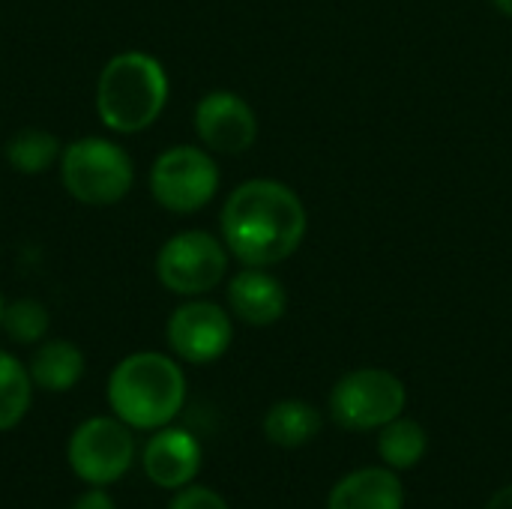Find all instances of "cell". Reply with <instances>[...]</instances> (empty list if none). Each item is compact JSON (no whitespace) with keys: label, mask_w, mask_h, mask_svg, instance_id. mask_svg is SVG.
<instances>
[{"label":"cell","mask_w":512,"mask_h":509,"mask_svg":"<svg viewBox=\"0 0 512 509\" xmlns=\"http://www.w3.org/2000/svg\"><path fill=\"white\" fill-rule=\"evenodd\" d=\"M327 509H405L402 477L387 465L357 468L330 489Z\"/></svg>","instance_id":"13"},{"label":"cell","mask_w":512,"mask_h":509,"mask_svg":"<svg viewBox=\"0 0 512 509\" xmlns=\"http://www.w3.org/2000/svg\"><path fill=\"white\" fill-rule=\"evenodd\" d=\"M492 6L501 12V15H507V18H512V0H492Z\"/></svg>","instance_id":"23"},{"label":"cell","mask_w":512,"mask_h":509,"mask_svg":"<svg viewBox=\"0 0 512 509\" xmlns=\"http://www.w3.org/2000/svg\"><path fill=\"white\" fill-rule=\"evenodd\" d=\"M27 372H30L33 387H39L45 393H66L84 375V354L78 345H72L66 339H51L33 351Z\"/></svg>","instance_id":"14"},{"label":"cell","mask_w":512,"mask_h":509,"mask_svg":"<svg viewBox=\"0 0 512 509\" xmlns=\"http://www.w3.org/2000/svg\"><path fill=\"white\" fill-rule=\"evenodd\" d=\"M321 411L303 399H282L264 414V438L282 450H300L321 435Z\"/></svg>","instance_id":"15"},{"label":"cell","mask_w":512,"mask_h":509,"mask_svg":"<svg viewBox=\"0 0 512 509\" xmlns=\"http://www.w3.org/2000/svg\"><path fill=\"white\" fill-rule=\"evenodd\" d=\"M228 246L207 231H180L156 252V279L177 297H201L228 273Z\"/></svg>","instance_id":"6"},{"label":"cell","mask_w":512,"mask_h":509,"mask_svg":"<svg viewBox=\"0 0 512 509\" xmlns=\"http://www.w3.org/2000/svg\"><path fill=\"white\" fill-rule=\"evenodd\" d=\"M171 351L192 366H207L225 357L234 342L231 315L210 300H189L177 306L165 327Z\"/></svg>","instance_id":"9"},{"label":"cell","mask_w":512,"mask_h":509,"mask_svg":"<svg viewBox=\"0 0 512 509\" xmlns=\"http://www.w3.org/2000/svg\"><path fill=\"white\" fill-rule=\"evenodd\" d=\"M60 183L75 201L90 207H108L132 192L135 165L120 144L87 135L63 147Z\"/></svg>","instance_id":"4"},{"label":"cell","mask_w":512,"mask_h":509,"mask_svg":"<svg viewBox=\"0 0 512 509\" xmlns=\"http://www.w3.org/2000/svg\"><path fill=\"white\" fill-rule=\"evenodd\" d=\"M219 228L222 243L243 267H273L300 249L309 216L291 186L258 177L228 195Z\"/></svg>","instance_id":"1"},{"label":"cell","mask_w":512,"mask_h":509,"mask_svg":"<svg viewBox=\"0 0 512 509\" xmlns=\"http://www.w3.org/2000/svg\"><path fill=\"white\" fill-rule=\"evenodd\" d=\"M429 450L426 429L411 417H396L384 429H378V456L393 471H411L423 462Z\"/></svg>","instance_id":"16"},{"label":"cell","mask_w":512,"mask_h":509,"mask_svg":"<svg viewBox=\"0 0 512 509\" xmlns=\"http://www.w3.org/2000/svg\"><path fill=\"white\" fill-rule=\"evenodd\" d=\"M69 468L90 486H111L123 480L135 462L132 429L117 417L84 420L66 444Z\"/></svg>","instance_id":"8"},{"label":"cell","mask_w":512,"mask_h":509,"mask_svg":"<svg viewBox=\"0 0 512 509\" xmlns=\"http://www.w3.org/2000/svg\"><path fill=\"white\" fill-rule=\"evenodd\" d=\"M486 509H512V483L510 486H504V489H498V492L489 498Z\"/></svg>","instance_id":"22"},{"label":"cell","mask_w":512,"mask_h":509,"mask_svg":"<svg viewBox=\"0 0 512 509\" xmlns=\"http://www.w3.org/2000/svg\"><path fill=\"white\" fill-rule=\"evenodd\" d=\"M63 144L45 132V129H21L9 144H6V162L12 171L36 177L45 168H51L54 162H60Z\"/></svg>","instance_id":"17"},{"label":"cell","mask_w":512,"mask_h":509,"mask_svg":"<svg viewBox=\"0 0 512 509\" xmlns=\"http://www.w3.org/2000/svg\"><path fill=\"white\" fill-rule=\"evenodd\" d=\"M72 509H117V504L111 501L108 492H102V486H93L72 504Z\"/></svg>","instance_id":"21"},{"label":"cell","mask_w":512,"mask_h":509,"mask_svg":"<svg viewBox=\"0 0 512 509\" xmlns=\"http://www.w3.org/2000/svg\"><path fill=\"white\" fill-rule=\"evenodd\" d=\"M201 444L192 432L186 429H156V435L147 441L144 453H141V465L144 474L153 486L159 489H183L189 486L198 471H201Z\"/></svg>","instance_id":"11"},{"label":"cell","mask_w":512,"mask_h":509,"mask_svg":"<svg viewBox=\"0 0 512 509\" xmlns=\"http://www.w3.org/2000/svg\"><path fill=\"white\" fill-rule=\"evenodd\" d=\"M48 309L39 303V300H15V303H6V312H3V333L15 342V345H36L45 339L48 333Z\"/></svg>","instance_id":"19"},{"label":"cell","mask_w":512,"mask_h":509,"mask_svg":"<svg viewBox=\"0 0 512 509\" xmlns=\"http://www.w3.org/2000/svg\"><path fill=\"white\" fill-rule=\"evenodd\" d=\"M330 417L348 432H375L405 414L408 390L390 369L366 366L342 375L330 390Z\"/></svg>","instance_id":"5"},{"label":"cell","mask_w":512,"mask_h":509,"mask_svg":"<svg viewBox=\"0 0 512 509\" xmlns=\"http://www.w3.org/2000/svg\"><path fill=\"white\" fill-rule=\"evenodd\" d=\"M168 509H228V504H225V498L219 492L189 483V486L177 489V495L171 498Z\"/></svg>","instance_id":"20"},{"label":"cell","mask_w":512,"mask_h":509,"mask_svg":"<svg viewBox=\"0 0 512 509\" xmlns=\"http://www.w3.org/2000/svg\"><path fill=\"white\" fill-rule=\"evenodd\" d=\"M3 312H6V300H3V294H0V327H3Z\"/></svg>","instance_id":"24"},{"label":"cell","mask_w":512,"mask_h":509,"mask_svg":"<svg viewBox=\"0 0 512 509\" xmlns=\"http://www.w3.org/2000/svg\"><path fill=\"white\" fill-rule=\"evenodd\" d=\"M231 315L249 327H270L288 312L285 285L264 267H246L228 282Z\"/></svg>","instance_id":"12"},{"label":"cell","mask_w":512,"mask_h":509,"mask_svg":"<svg viewBox=\"0 0 512 509\" xmlns=\"http://www.w3.org/2000/svg\"><path fill=\"white\" fill-rule=\"evenodd\" d=\"M108 405L129 429H165L186 405V375L159 351L129 354L108 378Z\"/></svg>","instance_id":"2"},{"label":"cell","mask_w":512,"mask_h":509,"mask_svg":"<svg viewBox=\"0 0 512 509\" xmlns=\"http://www.w3.org/2000/svg\"><path fill=\"white\" fill-rule=\"evenodd\" d=\"M195 132L207 150L237 156L255 144L258 117L243 96L231 90H213L195 105Z\"/></svg>","instance_id":"10"},{"label":"cell","mask_w":512,"mask_h":509,"mask_svg":"<svg viewBox=\"0 0 512 509\" xmlns=\"http://www.w3.org/2000/svg\"><path fill=\"white\" fill-rule=\"evenodd\" d=\"M30 399H33L30 372L9 351H0V432L15 429L27 417Z\"/></svg>","instance_id":"18"},{"label":"cell","mask_w":512,"mask_h":509,"mask_svg":"<svg viewBox=\"0 0 512 509\" xmlns=\"http://www.w3.org/2000/svg\"><path fill=\"white\" fill-rule=\"evenodd\" d=\"M219 192V165L204 147L177 144L156 156L150 168V195L171 213H195Z\"/></svg>","instance_id":"7"},{"label":"cell","mask_w":512,"mask_h":509,"mask_svg":"<svg viewBox=\"0 0 512 509\" xmlns=\"http://www.w3.org/2000/svg\"><path fill=\"white\" fill-rule=\"evenodd\" d=\"M168 72L147 51L114 54L96 81V114L105 129L135 135L150 129L168 105Z\"/></svg>","instance_id":"3"}]
</instances>
